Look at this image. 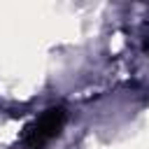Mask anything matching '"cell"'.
I'll return each instance as SVG.
<instances>
[{
	"label": "cell",
	"instance_id": "obj_1",
	"mask_svg": "<svg viewBox=\"0 0 149 149\" xmlns=\"http://www.w3.org/2000/svg\"><path fill=\"white\" fill-rule=\"evenodd\" d=\"M65 119H68V114L63 107H49L44 114H40L33 123L26 126L23 137H21L23 147L26 149H44L54 137L61 135Z\"/></svg>",
	"mask_w": 149,
	"mask_h": 149
}]
</instances>
